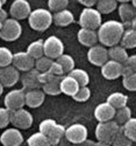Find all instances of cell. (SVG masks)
I'll list each match as a JSON object with an SVG mask.
<instances>
[{"instance_id": "cell-1", "label": "cell", "mask_w": 136, "mask_h": 146, "mask_svg": "<svg viewBox=\"0 0 136 146\" xmlns=\"http://www.w3.org/2000/svg\"><path fill=\"white\" fill-rule=\"evenodd\" d=\"M123 32H125V26L121 21L108 20L106 22H102L101 26L97 29L98 41L100 44L108 48L119 44Z\"/></svg>"}, {"instance_id": "cell-2", "label": "cell", "mask_w": 136, "mask_h": 146, "mask_svg": "<svg viewBox=\"0 0 136 146\" xmlns=\"http://www.w3.org/2000/svg\"><path fill=\"white\" fill-rule=\"evenodd\" d=\"M28 23L36 32H45L54 23L53 13L48 8H35L28 17Z\"/></svg>"}, {"instance_id": "cell-3", "label": "cell", "mask_w": 136, "mask_h": 146, "mask_svg": "<svg viewBox=\"0 0 136 146\" xmlns=\"http://www.w3.org/2000/svg\"><path fill=\"white\" fill-rule=\"evenodd\" d=\"M39 131L41 133H43V135L49 139L51 146H55L60 141L62 137L64 136L65 127L63 125L58 124L55 119L47 118V119H43L40 123Z\"/></svg>"}, {"instance_id": "cell-4", "label": "cell", "mask_w": 136, "mask_h": 146, "mask_svg": "<svg viewBox=\"0 0 136 146\" xmlns=\"http://www.w3.org/2000/svg\"><path fill=\"white\" fill-rule=\"evenodd\" d=\"M80 28H89L97 31L102 23V14L94 7H85L79 15Z\"/></svg>"}, {"instance_id": "cell-5", "label": "cell", "mask_w": 136, "mask_h": 146, "mask_svg": "<svg viewBox=\"0 0 136 146\" xmlns=\"http://www.w3.org/2000/svg\"><path fill=\"white\" fill-rule=\"evenodd\" d=\"M119 130H120V125L118 123H115L114 120L98 121L94 135H95V138L98 139V141L110 144Z\"/></svg>"}, {"instance_id": "cell-6", "label": "cell", "mask_w": 136, "mask_h": 146, "mask_svg": "<svg viewBox=\"0 0 136 146\" xmlns=\"http://www.w3.org/2000/svg\"><path fill=\"white\" fill-rule=\"evenodd\" d=\"M21 34H22L21 23L13 18H8L4 21L3 27L0 29V39L6 42H13L20 38Z\"/></svg>"}, {"instance_id": "cell-7", "label": "cell", "mask_w": 136, "mask_h": 146, "mask_svg": "<svg viewBox=\"0 0 136 146\" xmlns=\"http://www.w3.org/2000/svg\"><path fill=\"white\" fill-rule=\"evenodd\" d=\"M43 50L45 56L51 60H56L64 54V43L58 36L51 35L43 41Z\"/></svg>"}, {"instance_id": "cell-8", "label": "cell", "mask_w": 136, "mask_h": 146, "mask_svg": "<svg viewBox=\"0 0 136 146\" xmlns=\"http://www.w3.org/2000/svg\"><path fill=\"white\" fill-rule=\"evenodd\" d=\"M87 60L91 64H93L95 67L104 66L109 60L108 48L100 44V43H97V44L90 47L89 50H87Z\"/></svg>"}, {"instance_id": "cell-9", "label": "cell", "mask_w": 136, "mask_h": 146, "mask_svg": "<svg viewBox=\"0 0 136 146\" xmlns=\"http://www.w3.org/2000/svg\"><path fill=\"white\" fill-rule=\"evenodd\" d=\"M33 115L24 110V109H19V110L11 111V124L19 130H27L33 125Z\"/></svg>"}, {"instance_id": "cell-10", "label": "cell", "mask_w": 136, "mask_h": 146, "mask_svg": "<svg viewBox=\"0 0 136 146\" xmlns=\"http://www.w3.org/2000/svg\"><path fill=\"white\" fill-rule=\"evenodd\" d=\"M24 94H26V91L23 89H13L9 92H7L4 98L5 108L8 109L9 111L22 109L26 105V102H24Z\"/></svg>"}, {"instance_id": "cell-11", "label": "cell", "mask_w": 136, "mask_h": 146, "mask_svg": "<svg viewBox=\"0 0 136 146\" xmlns=\"http://www.w3.org/2000/svg\"><path fill=\"white\" fill-rule=\"evenodd\" d=\"M64 136L68 139V141H70L73 145H76V144H80L84 140L87 139L89 131L85 125L76 123V124L70 125L68 129H65Z\"/></svg>"}, {"instance_id": "cell-12", "label": "cell", "mask_w": 136, "mask_h": 146, "mask_svg": "<svg viewBox=\"0 0 136 146\" xmlns=\"http://www.w3.org/2000/svg\"><path fill=\"white\" fill-rule=\"evenodd\" d=\"M32 11V6L27 0H14L9 7V15L11 18L20 21L28 19Z\"/></svg>"}, {"instance_id": "cell-13", "label": "cell", "mask_w": 136, "mask_h": 146, "mask_svg": "<svg viewBox=\"0 0 136 146\" xmlns=\"http://www.w3.org/2000/svg\"><path fill=\"white\" fill-rule=\"evenodd\" d=\"M21 74L14 66H7L0 68V83L4 88H12L20 81Z\"/></svg>"}, {"instance_id": "cell-14", "label": "cell", "mask_w": 136, "mask_h": 146, "mask_svg": "<svg viewBox=\"0 0 136 146\" xmlns=\"http://www.w3.org/2000/svg\"><path fill=\"white\" fill-rule=\"evenodd\" d=\"M12 66H14L19 71H28L35 68V60L27 52H18L13 54Z\"/></svg>"}, {"instance_id": "cell-15", "label": "cell", "mask_w": 136, "mask_h": 146, "mask_svg": "<svg viewBox=\"0 0 136 146\" xmlns=\"http://www.w3.org/2000/svg\"><path fill=\"white\" fill-rule=\"evenodd\" d=\"M39 75H40V71L36 70L35 68H33L28 71H24L21 75L20 81L22 83V87H23L24 91L42 88V84L40 83V80H39Z\"/></svg>"}, {"instance_id": "cell-16", "label": "cell", "mask_w": 136, "mask_h": 146, "mask_svg": "<svg viewBox=\"0 0 136 146\" xmlns=\"http://www.w3.org/2000/svg\"><path fill=\"white\" fill-rule=\"evenodd\" d=\"M0 143L3 146H20L23 143V136L16 127L6 129L0 136Z\"/></svg>"}, {"instance_id": "cell-17", "label": "cell", "mask_w": 136, "mask_h": 146, "mask_svg": "<svg viewBox=\"0 0 136 146\" xmlns=\"http://www.w3.org/2000/svg\"><path fill=\"white\" fill-rule=\"evenodd\" d=\"M100 68H101V75L108 81H113V80L121 77L122 63H119L113 60H108Z\"/></svg>"}, {"instance_id": "cell-18", "label": "cell", "mask_w": 136, "mask_h": 146, "mask_svg": "<svg viewBox=\"0 0 136 146\" xmlns=\"http://www.w3.org/2000/svg\"><path fill=\"white\" fill-rule=\"evenodd\" d=\"M45 100V94L43 92L42 89H33V90H27L24 94V102L26 105L30 109H36L40 108Z\"/></svg>"}, {"instance_id": "cell-19", "label": "cell", "mask_w": 136, "mask_h": 146, "mask_svg": "<svg viewBox=\"0 0 136 146\" xmlns=\"http://www.w3.org/2000/svg\"><path fill=\"white\" fill-rule=\"evenodd\" d=\"M118 13L121 19V22L123 23V26H125V29L130 28L131 20L136 15V8L130 3L120 4V6H118Z\"/></svg>"}, {"instance_id": "cell-20", "label": "cell", "mask_w": 136, "mask_h": 146, "mask_svg": "<svg viewBox=\"0 0 136 146\" xmlns=\"http://www.w3.org/2000/svg\"><path fill=\"white\" fill-rule=\"evenodd\" d=\"M115 109L110 105L108 102L100 103L95 106L94 109V117L98 121H108L113 120L114 115H115Z\"/></svg>"}, {"instance_id": "cell-21", "label": "cell", "mask_w": 136, "mask_h": 146, "mask_svg": "<svg viewBox=\"0 0 136 146\" xmlns=\"http://www.w3.org/2000/svg\"><path fill=\"white\" fill-rule=\"evenodd\" d=\"M79 88H80L79 83L72 76L66 74L60 78V92L62 94L70 96V97H73L77 94V91L79 90Z\"/></svg>"}, {"instance_id": "cell-22", "label": "cell", "mask_w": 136, "mask_h": 146, "mask_svg": "<svg viewBox=\"0 0 136 146\" xmlns=\"http://www.w3.org/2000/svg\"><path fill=\"white\" fill-rule=\"evenodd\" d=\"M77 39H78V42L80 44H83L85 47H89V48L99 42L97 31L89 29V28H80L77 33Z\"/></svg>"}, {"instance_id": "cell-23", "label": "cell", "mask_w": 136, "mask_h": 146, "mask_svg": "<svg viewBox=\"0 0 136 146\" xmlns=\"http://www.w3.org/2000/svg\"><path fill=\"white\" fill-rule=\"evenodd\" d=\"M53 21L58 27H66L75 22V15L70 9L65 8L53 13Z\"/></svg>"}, {"instance_id": "cell-24", "label": "cell", "mask_w": 136, "mask_h": 146, "mask_svg": "<svg viewBox=\"0 0 136 146\" xmlns=\"http://www.w3.org/2000/svg\"><path fill=\"white\" fill-rule=\"evenodd\" d=\"M108 57H109V60L116 61L119 63H125L128 60L129 55L127 53L126 48H123L119 43V44H115V46H112L108 48Z\"/></svg>"}, {"instance_id": "cell-25", "label": "cell", "mask_w": 136, "mask_h": 146, "mask_svg": "<svg viewBox=\"0 0 136 146\" xmlns=\"http://www.w3.org/2000/svg\"><path fill=\"white\" fill-rule=\"evenodd\" d=\"M60 78L59 76H54L48 83L42 86V90L45 95L49 96H58L60 95Z\"/></svg>"}, {"instance_id": "cell-26", "label": "cell", "mask_w": 136, "mask_h": 146, "mask_svg": "<svg viewBox=\"0 0 136 146\" xmlns=\"http://www.w3.org/2000/svg\"><path fill=\"white\" fill-rule=\"evenodd\" d=\"M106 102H108L115 110H118V109H121L123 106H127L128 96L123 92H112L107 97Z\"/></svg>"}, {"instance_id": "cell-27", "label": "cell", "mask_w": 136, "mask_h": 146, "mask_svg": "<svg viewBox=\"0 0 136 146\" xmlns=\"http://www.w3.org/2000/svg\"><path fill=\"white\" fill-rule=\"evenodd\" d=\"M120 44L126 48V49H133L136 48V29L134 28H127L123 32V35L121 38Z\"/></svg>"}, {"instance_id": "cell-28", "label": "cell", "mask_w": 136, "mask_h": 146, "mask_svg": "<svg viewBox=\"0 0 136 146\" xmlns=\"http://www.w3.org/2000/svg\"><path fill=\"white\" fill-rule=\"evenodd\" d=\"M95 8L101 14H110L118 9V1L116 0H98Z\"/></svg>"}, {"instance_id": "cell-29", "label": "cell", "mask_w": 136, "mask_h": 146, "mask_svg": "<svg viewBox=\"0 0 136 146\" xmlns=\"http://www.w3.org/2000/svg\"><path fill=\"white\" fill-rule=\"evenodd\" d=\"M68 75L72 76L75 78L80 87H87L89 83H90V75L87 74V71L80 69V68H75L73 70H71Z\"/></svg>"}, {"instance_id": "cell-30", "label": "cell", "mask_w": 136, "mask_h": 146, "mask_svg": "<svg viewBox=\"0 0 136 146\" xmlns=\"http://www.w3.org/2000/svg\"><path fill=\"white\" fill-rule=\"evenodd\" d=\"M34 60H37L44 55L43 50V40H36L28 44L27 50H26Z\"/></svg>"}, {"instance_id": "cell-31", "label": "cell", "mask_w": 136, "mask_h": 146, "mask_svg": "<svg viewBox=\"0 0 136 146\" xmlns=\"http://www.w3.org/2000/svg\"><path fill=\"white\" fill-rule=\"evenodd\" d=\"M130 118H131V109L128 108V106H123L121 109H118V110L115 111L113 120L115 121V123H118L120 126H122Z\"/></svg>"}, {"instance_id": "cell-32", "label": "cell", "mask_w": 136, "mask_h": 146, "mask_svg": "<svg viewBox=\"0 0 136 146\" xmlns=\"http://www.w3.org/2000/svg\"><path fill=\"white\" fill-rule=\"evenodd\" d=\"M27 144H28V146H51L49 139L40 131L32 135L27 139Z\"/></svg>"}, {"instance_id": "cell-33", "label": "cell", "mask_w": 136, "mask_h": 146, "mask_svg": "<svg viewBox=\"0 0 136 146\" xmlns=\"http://www.w3.org/2000/svg\"><path fill=\"white\" fill-rule=\"evenodd\" d=\"M123 133L133 141L136 143V118L131 117L128 121H126L125 124L121 126Z\"/></svg>"}, {"instance_id": "cell-34", "label": "cell", "mask_w": 136, "mask_h": 146, "mask_svg": "<svg viewBox=\"0 0 136 146\" xmlns=\"http://www.w3.org/2000/svg\"><path fill=\"white\" fill-rule=\"evenodd\" d=\"M57 62L62 66V68H63L64 72H65V75L69 74V72L71 70L75 69V58H73L71 55H68V54H63V55H60L58 58H56Z\"/></svg>"}, {"instance_id": "cell-35", "label": "cell", "mask_w": 136, "mask_h": 146, "mask_svg": "<svg viewBox=\"0 0 136 146\" xmlns=\"http://www.w3.org/2000/svg\"><path fill=\"white\" fill-rule=\"evenodd\" d=\"M133 141L123 133L121 126H120V130L116 132V135L114 136L112 143H110V145L112 146H131Z\"/></svg>"}, {"instance_id": "cell-36", "label": "cell", "mask_w": 136, "mask_h": 146, "mask_svg": "<svg viewBox=\"0 0 136 146\" xmlns=\"http://www.w3.org/2000/svg\"><path fill=\"white\" fill-rule=\"evenodd\" d=\"M13 53L7 47H0V68H4L12 64Z\"/></svg>"}, {"instance_id": "cell-37", "label": "cell", "mask_w": 136, "mask_h": 146, "mask_svg": "<svg viewBox=\"0 0 136 146\" xmlns=\"http://www.w3.org/2000/svg\"><path fill=\"white\" fill-rule=\"evenodd\" d=\"M53 61H54V60H51V58H49L48 56L43 55L42 57L35 60V69L39 70L40 72L48 71L49 69H50V66H51V63H53Z\"/></svg>"}, {"instance_id": "cell-38", "label": "cell", "mask_w": 136, "mask_h": 146, "mask_svg": "<svg viewBox=\"0 0 136 146\" xmlns=\"http://www.w3.org/2000/svg\"><path fill=\"white\" fill-rule=\"evenodd\" d=\"M68 5H69V0H48V9L51 13L65 9Z\"/></svg>"}, {"instance_id": "cell-39", "label": "cell", "mask_w": 136, "mask_h": 146, "mask_svg": "<svg viewBox=\"0 0 136 146\" xmlns=\"http://www.w3.org/2000/svg\"><path fill=\"white\" fill-rule=\"evenodd\" d=\"M91 97V90L89 87H80L79 90L77 91V94L72 97L73 100L76 102H79V103H84L86 101H89Z\"/></svg>"}, {"instance_id": "cell-40", "label": "cell", "mask_w": 136, "mask_h": 146, "mask_svg": "<svg viewBox=\"0 0 136 146\" xmlns=\"http://www.w3.org/2000/svg\"><path fill=\"white\" fill-rule=\"evenodd\" d=\"M122 86L127 91H136V72L122 78Z\"/></svg>"}, {"instance_id": "cell-41", "label": "cell", "mask_w": 136, "mask_h": 146, "mask_svg": "<svg viewBox=\"0 0 136 146\" xmlns=\"http://www.w3.org/2000/svg\"><path fill=\"white\" fill-rule=\"evenodd\" d=\"M11 124V111L6 108H0V129H6Z\"/></svg>"}, {"instance_id": "cell-42", "label": "cell", "mask_w": 136, "mask_h": 146, "mask_svg": "<svg viewBox=\"0 0 136 146\" xmlns=\"http://www.w3.org/2000/svg\"><path fill=\"white\" fill-rule=\"evenodd\" d=\"M49 71H50L54 76L63 77V76L65 75V72H64L63 68H62V66L57 62L56 60H54V61H53V63H51V66H50V69H49Z\"/></svg>"}, {"instance_id": "cell-43", "label": "cell", "mask_w": 136, "mask_h": 146, "mask_svg": "<svg viewBox=\"0 0 136 146\" xmlns=\"http://www.w3.org/2000/svg\"><path fill=\"white\" fill-rule=\"evenodd\" d=\"M53 77H54V75L49 70L48 71L40 72V75H39V80H40V83L42 84V86H43V84H45V83H48Z\"/></svg>"}, {"instance_id": "cell-44", "label": "cell", "mask_w": 136, "mask_h": 146, "mask_svg": "<svg viewBox=\"0 0 136 146\" xmlns=\"http://www.w3.org/2000/svg\"><path fill=\"white\" fill-rule=\"evenodd\" d=\"M131 74H134V70L131 69V67L129 64H127L126 62L122 63V70H121V77H127V76H130Z\"/></svg>"}, {"instance_id": "cell-45", "label": "cell", "mask_w": 136, "mask_h": 146, "mask_svg": "<svg viewBox=\"0 0 136 146\" xmlns=\"http://www.w3.org/2000/svg\"><path fill=\"white\" fill-rule=\"evenodd\" d=\"M126 63L131 67V69L134 70V72H136V54L135 55H129L128 60L126 61Z\"/></svg>"}, {"instance_id": "cell-46", "label": "cell", "mask_w": 136, "mask_h": 146, "mask_svg": "<svg viewBox=\"0 0 136 146\" xmlns=\"http://www.w3.org/2000/svg\"><path fill=\"white\" fill-rule=\"evenodd\" d=\"M77 1L84 7H94L98 0H77Z\"/></svg>"}, {"instance_id": "cell-47", "label": "cell", "mask_w": 136, "mask_h": 146, "mask_svg": "<svg viewBox=\"0 0 136 146\" xmlns=\"http://www.w3.org/2000/svg\"><path fill=\"white\" fill-rule=\"evenodd\" d=\"M75 146H95V143H94L93 140L86 139V140H84V141L80 143V144H76Z\"/></svg>"}, {"instance_id": "cell-48", "label": "cell", "mask_w": 136, "mask_h": 146, "mask_svg": "<svg viewBox=\"0 0 136 146\" xmlns=\"http://www.w3.org/2000/svg\"><path fill=\"white\" fill-rule=\"evenodd\" d=\"M6 19H8V13L4 8H1L0 9V22H4Z\"/></svg>"}, {"instance_id": "cell-49", "label": "cell", "mask_w": 136, "mask_h": 146, "mask_svg": "<svg viewBox=\"0 0 136 146\" xmlns=\"http://www.w3.org/2000/svg\"><path fill=\"white\" fill-rule=\"evenodd\" d=\"M130 28H134V29H136V15H135V18L131 20V23H130Z\"/></svg>"}, {"instance_id": "cell-50", "label": "cell", "mask_w": 136, "mask_h": 146, "mask_svg": "<svg viewBox=\"0 0 136 146\" xmlns=\"http://www.w3.org/2000/svg\"><path fill=\"white\" fill-rule=\"evenodd\" d=\"M95 146H112V145H110V144H107V143L98 141V143H95Z\"/></svg>"}, {"instance_id": "cell-51", "label": "cell", "mask_w": 136, "mask_h": 146, "mask_svg": "<svg viewBox=\"0 0 136 146\" xmlns=\"http://www.w3.org/2000/svg\"><path fill=\"white\" fill-rule=\"evenodd\" d=\"M118 3H120V4H126V3H130L131 0H116Z\"/></svg>"}, {"instance_id": "cell-52", "label": "cell", "mask_w": 136, "mask_h": 146, "mask_svg": "<svg viewBox=\"0 0 136 146\" xmlns=\"http://www.w3.org/2000/svg\"><path fill=\"white\" fill-rule=\"evenodd\" d=\"M3 92H4V87H3V84L0 83V96L3 95Z\"/></svg>"}, {"instance_id": "cell-53", "label": "cell", "mask_w": 136, "mask_h": 146, "mask_svg": "<svg viewBox=\"0 0 136 146\" xmlns=\"http://www.w3.org/2000/svg\"><path fill=\"white\" fill-rule=\"evenodd\" d=\"M130 3H131V5H133V6H134V7L136 8V0H131Z\"/></svg>"}, {"instance_id": "cell-54", "label": "cell", "mask_w": 136, "mask_h": 146, "mask_svg": "<svg viewBox=\"0 0 136 146\" xmlns=\"http://www.w3.org/2000/svg\"><path fill=\"white\" fill-rule=\"evenodd\" d=\"M7 3V0H0V4H1V5H5Z\"/></svg>"}, {"instance_id": "cell-55", "label": "cell", "mask_w": 136, "mask_h": 146, "mask_svg": "<svg viewBox=\"0 0 136 146\" xmlns=\"http://www.w3.org/2000/svg\"><path fill=\"white\" fill-rule=\"evenodd\" d=\"M3 23L4 22H0V29H1V27H3Z\"/></svg>"}]
</instances>
